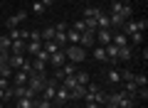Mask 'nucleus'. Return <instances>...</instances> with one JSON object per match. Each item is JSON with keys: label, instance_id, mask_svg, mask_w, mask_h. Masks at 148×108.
<instances>
[{"label": "nucleus", "instance_id": "obj_22", "mask_svg": "<svg viewBox=\"0 0 148 108\" xmlns=\"http://www.w3.org/2000/svg\"><path fill=\"white\" fill-rule=\"evenodd\" d=\"M91 57H94V59H99V62H109V57H106L104 47H96V49L91 52Z\"/></svg>", "mask_w": 148, "mask_h": 108}, {"label": "nucleus", "instance_id": "obj_5", "mask_svg": "<svg viewBox=\"0 0 148 108\" xmlns=\"http://www.w3.org/2000/svg\"><path fill=\"white\" fill-rule=\"evenodd\" d=\"M94 44H96V37H94V32L84 30V32H82V37H79V47L89 49V47H94Z\"/></svg>", "mask_w": 148, "mask_h": 108}, {"label": "nucleus", "instance_id": "obj_17", "mask_svg": "<svg viewBox=\"0 0 148 108\" xmlns=\"http://www.w3.org/2000/svg\"><path fill=\"white\" fill-rule=\"evenodd\" d=\"M79 37H82V32H77L74 27L67 30V44H79Z\"/></svg>", "mask_w": 148, "mask_h": 108}, {"label": "nucleus", "instance_id": "obj_42", "mask_svg": "<svg viewBox=\"0 0 148 108\" xmlns=\"http://www.w3.org/2000/svg\"><path fill=\"white\" fill-rule=\"evenodd\" d=\"M0 101H5V88H0Z\"/></svg>", "mask_w": 148, "mask_h": 108}, {"label": "nucleus", "instance_id": "obj_44", "mask_svg": "<svg viewBox=\"0 0 148 108\" xmlns=\"http://www.w3.org/2000/svg\"><path fill=\"white\" fill-rule=\"evenodd\" d=\"M54 3H57V0H54Z\"/></svg>", "mask_w": 148, "mask_h": 108}, {"label": "nucleus", "instance_id": "obj_40", "mask_svg": "<svg viewBox=\"0 0 148 108\" xmlns=\"http://www.w3.org/2000/svg\"><path fill=\"white\" fill-rule=\"evenodd\" d=\"M0 88H8V79L5 76H0Z\"/></svg>", "mask_w": 148, "mask_h": 108}, {"label": "nucleus", "instance_id": "obj_25", "mask_svg": "<svg viewBox=\"0 0 148 108\" xmlns=\"http://www.w3.org/2000/svg\"><path fill=\"white\" fill-rule=\"evenodd\" d=\"M42 32V42H52L54 39V27H45V30H40Z\"/></svg>", "mask_w": 148, "mask_h": 108}, {"label": "nucleus", "instance_id": "obj_4", "mask_svg": "<svg viewBox=\"0 0 148 108\" xmlns=\"http://www.w3.org/2000/svg\"><path fill=\"white\" fill-rule=\"evenodd\" d=\"M25 17H27V12H25V10L15 12L12 17H8V20H5V27H8V30H15V27H20V22H25Z\"/></svg>", "mask_w": 148, "mask_h": 108}, {"label": "nucleus", "instance_id": "obj_39", "mask_svg": "<svg viewBox=\"0 0 148 108\" xmlns=\"http://www.w3.org/2000/svg\"><path fill=\"white\" fill-rule=\"evenodd\" d=\"M54 30H57V32H67V30H69V27H67V25H64V22H57V25H54Z\"/></svg>", "mask_w": 148, "mask_h": 108}, {"label": "nucleus", "instance_id": "obj_26", "mask_svg": "<svg viewBox=\"0 0 148 108\" xmlns=\"http://www.w3.org/2000/svg\"><path fill=\"white\" fill-rule=\"evenodd\" d=\"M10 44H12V39L8 35H0V49L3 52H10Z\"/></svg>", "mask_w": 148, "mask_h": 108}, {"label": "nucleus", "instance_id": "obj_24", "mask_svg": "<svg viewBox=\"0 0 148 108\" xmlns=\"http://www.w3.org/2000/svg\"><path fill=\"white\" fill-rule=\"evenodd\" d=\"M15 108H35V98H17Z\"/></svg>", "mask_w": 148, "mask_h": 108}, {"label": "nucleus", "instance_id": "obj_19", "mask_svg": "<svg viewBox=\"0 0 148 108\" xmlns=\"http://www.w3.org/2000/svg\"><path fill=\"white\" fill-rule=\"evenodd\" d=\"M74 79H77V84H79V86H86V84L91 81L86 71H77V74H74Z\"/></svg>", "mask_w": 148, "mask_h": 108}, {"label": "nucleus", "instance_id": "obj_30", "mask_svg": "<svg viewBox=\"0 0 148 108\" xmlns=\"http://www.w3.org/2000/svg\"><path fill=\"white\" fill-rule=\"evenodd\" d=\"M62 86H67L69 91H72V88L77 86V79H74V76H64V79H62Z\"/></svg>", "mask_w": 148, "mask_h": 108}, {"label": "nucleus", "instance_id": "obj_9", "mask_svg": "<svg viewBox=\"0 0 148 108\" xmlns=\"http://www.w3.org/2000/svg\"><path fill=\"white\" fill-rule=\"evenodd\" d=\"M119 59H121V62H131V59H133V49H131V44L119 47Z\"/></svg>", "mask_w": 148, "mask_h": 108}, {"label": "nucleus", "instance_id": "obj_12", "mask_svg": "<svg viewBox=\"0 0 148 108\" xmlns=\"http://www.w3.org/2000/svg\"><path fill=\"white\" fill-rule=\"evenodd\" d=\"M104 52H106V57H109V62H111V64H114V62H119V47L106 44V47H104Z\"/></svg>", "mask_w": 148, "mask_h": 108}, {"label": "nucleus", "instance_id": "obj_21", "mask_svg": "<svg viewBox=\"0 0 148 108\" xmlns=\"http://www.w3.org/2000/svg\"><path fill=\"white\" fill-rule=\"evenodd\" d=\"M12 79H15V86H27V74H25V71L12 74Z\"/></svg>", "mask_w": 148, "mask_h": 108}, {"label": "nucleus", "instance_id": "obj_34", "mask_svg": "<svg viewBox=\"0 0 148 108\" xmlns=\"http://www.w3.org/2000/svg\"><path fill=\"white\" fill-rule=\"evenodd\" d=\"M136 27H138V32H146L148 30V20L143 17V20H136Z\"/></svg>", "mask_w": 148, "mask_h": 108}, {"label": "nucleus", "instance_id": "obj_6", "mask_svg": "<svg viewBox=\"0 0 148 108\" xmlns=\"http://www.w3.org/2000/svg\"><path fill=\"white\" fill-rule=\"evenodd\" d=\"M96 42H99L101 47H106V44H111V37H114V32L111 30H96Z\"/></svg>", "mask_w": 148, "mask_h": 108}, {"label": "nucleus", "instance_id": "obj_20", "mask_svg": "<svg viewBox=\"0 0 148 108\" xmlns=\"http://www.w3.org/2000/svg\"><path fill=\"white\" fill-rule=\"evenodd\" d=\"M99 7H84V20H96L99 17Z\"/></svg>", "mask_w": 148, "mask_h": 108}, {"label": "nucleus", "instance_id": "obj_10", "mask_svg": "<svg viewBox=\"0 0 148 108\" xmlns=\"http://www.w3.org/2000/svg\"><path fill=\"white\" fill-rule=\"evenodd\" d=\"M64 59H67V57H64V52H62V49L54 52V54H49V64H52V67H57V69L64 64Z\"/></svg>", "mask_w": 148, "mask_h": 108}, {"label": "nucleus", "instance_id": "obj_3", "mask_svg": "<svg viewBox=\"0 0 148 108\" xmlns=\"http://www.w3.org/2000/svg\"><path fill=\"white\" fill-rule=\"evenodd\" d=\"M57 86H59L57 79H49L47 86L42 88V98H47V101H54V96H57Z\"/></svg>", "mask_w": 148, "mask_h": 108}, {"label": "nucleus", "instance_id": "obj_29", "mask_svg": "<svg viewBox=\"0 0 148 108\" xmlns=\"http://www.w3.org/2000/svg\"><path fill=\"white\" fill-rule=\"evenodd\" d=\"M133 79H136V71H131V69H123L121 71V84L123 81H133Z\"/></svg>", "mask_w": 148, "mask_h": 108}, {"label": "nucleus", "instance_id": "obj_35", "mask_svg": "<svg viewBox=\"0 0 148 108\" xmlns=\"http://www.w3.org/2000/svg\"><path fill=\"white\" fill-rule=\"evenodd\" d=\"M32 10H35V12H37V15H42V12H45V10H47V7H45V5H42V3H40V0H35V5H32Z\"/></svg>", "mask_w": 148, "mask_h": 108}, {"label": "nucleus", "instance_id": "obj_23", "mask_svg": "<svg viewBox=\"0 0 148 108\" xmlns=\"http://www.w3.org/2000/svg\"><path fill=\"white\" fill-rule=\"evenodd\" d=\"M52 42H57L59 47H67V32H57L54 30V39Z\"/></svg>", "mask_w": 148, "mask_h": 108}, {"label": "nucleus", "instance_id": "obj_32", "mask_svg": "<svg viewBox=\"0 0 148 108\" xmlns=\"http://www.w3.org/2000/svg\"><path fill=\"white\" fill-rule=\"evenodd\" d=\"M35 57H37V59H40V62H45V64H47V62H49V54H47V52H45V47H42V49H40V52H37Z\"/></svg>", "mask_w": 148, "mask_h": 108}, {"label": "nucleus", "instance_id": "obj_33", "mask_svg": "<svg viewBox=\"0 0 148 108\" xmlns=\"http://www.w3.org/2000/svg\"><path fill=\"white\" fill-rule=\"evenodd\" d=\"M0 74H3V76H5V79H10L12 74H15V71H12V69L8 67V64H3V67H0Z\"/></svg>", "mask_w": 148, "mask_h": 108}, {"label": "nucleus", "instance_id": "obj_28", "mask_svg": "<svg viewBox=\"0 0 148 108\" xmlns=\"http://www.w3.org/2000/svg\"><path fill=\"white\" fill-rule=\"evenodd\" d=\"M62 49V47L57 44V42H45V52H47V54H54V52H59Z\"/></svg>", "mask_w": 148, "mask_h": 108}, {"label": "nucleus", "instance_id": "obj_36", "mask_svg": "<svg viewBox=\"0 0 148 108\" xmlns=\"http://www.w3.org/2000/svg\"><path fill=\"white\" fill-rule=\"evenodd\" d=\"M123 10V3L121 0H114V3H111V12H121Z\"/></svg>", "mask_w": 148, "mask_h": 108}, {"label": "nucleus", "instance_id": "obj_13", "mask_svg": "<svg viewBox=\"0 0 148 108\" xmlns=\"http://www.w3.org/2000/svg\"><path fill=\"white\" fill-rule=\"evenodd\" d=\"M106 81L114 84V86L121 84V71H119V69H109V71H106Z\"/></svg>", "mask_w": 148, "mask_h": 108}, {"label": "nucleus", "instance_id": "obj_14", "mask_svg": "<svg viewBox=\"0 0 148 108\" xmlns=\"http://www.w3.org/2000/svg\"><path fill=\"white\" fill-rule=\"evenodd\" d=\"M111 44H114V47H126L128 44V37L123 35V32H116V35L111 37Z\"/></svg>", "mask_w": 148, "mask_h": 108}, {"label": "nucleus", "instance_id": "obj_8", "mask_svg": "<svg viewBox=\"0 0 148 108\" xmlns=\"http://www.w3.org/2000/svg\"><path fill=\"white\" fill-rule=\"evenodd\" d=\"M22 64H25V57H22V54H10V57H8V67H10L12 71L20 69Z\"/></svg>", "mask_w": 148, "mask_h": 108}, {"label": "nucleus", "instance_id": "obj_38", "mask_svg": "<svg viewBox=\"0 0 148 108\" xmlns=\"http://www.w3.org/2000/svg\"><path fill=\"white\" fill-rule=\"evenodd\" d=\"M8 57H10V52H3V49H0V67L8 64Z\"/></svg>", "mask_w": 148, "mask_h": 108}, {"label": "nucleus", "instance_id": "obj_41", "mask_svg": "<svg viewBox=\"0 0 148 108\" xmlns=\"http://www.w3.org/2000/svg\"><path fill=\"white\" fill-rule=\"evenodd\" d=\"M86 108H101L99 103H94V101H86Z\"/></svg>", "mask_w": 148, "mask_h": 108}, {"label": "nucleus", "instance_id": "obj_7", "mask_svg": "<svg viewBox=\"0 0 148 108\" xmlns=\"http://www.w3.org/2000/svg\"><path fill=\"white\" fill-rule=\"evenodd\" d=\"M109 20H111V27H114V30H121V25L128 20V17H123L121 12H109Z\"/></svg>", "mask_w": 148, "mask_h": 108}, {"label": "nucleus", "instance_id": "obj_43", "mask_svg": "<svg viewBox=\"0 0 148 108\" xmlns=\"http://www.w3.org/2000/svg\"><path fill=\"white\" fill-rule=\"evenodd\" d=\"M0 108H5V106H3V103H0Z\"/></svg>", "mask_w": 148, "mask_h": 108}, {"label": "nucleus", "instance_id": "obj_2", "mask_svg": "<svg viewBox=\"0 0 148 108\" xmlns=\"http://www.w3.org/2000/svg\"><path fill=\"white\" fill-rule=\"evenodd\" d=\"M47 81L49 79L45 76V74H30V76H27V86H30L35 93H42V88L47 86Z\"/></svg>", "mask_w": 148, "mask_h": 108}, {"label": "nucleus", "instance_id": "obj_18", "mask_svg": "<svg viewBox=\"0 0 148 108\" xmlns=\"http://www.w3.org/2000/svg\"><path fill=\"white\" fill-rule=\"evenodd\" d=\"M84 93H86V86H79V84H77V86L69 91V98H84Z\"/></svg>", "mask_w": 148, "mask_h": 108}, {"label": "nucleus", "instance_id": "obj_1", "mask_svg": "<svg viewBox=\"0 0 148 108\" xmlns=\"http://www.w3.org/2000/svg\"><path fill=\"white\" fill-rule=\"evenodd\" d=\"M62 52H64V57L69 59V62H74V64H82V62H86V49L84 47H79V44H67V47H62Z\"/></svg>", "mask_w": 148, "mask_h": 108}, {"label": "nucleus", "instance_id": "obj_16", "mask_svg": "<svg viewBox=\"0 0 148 108\" xmlns=\"http://www.w3.org/2000/svg\"><path fill=\"white\" fill-rule=\"evenodd\" d=\"M22 52H25V39H12L10 54H22Z\"/></svg>", "mask_w": 148, "mask_h": 108}, {"label": "nucleus", "instance_id": "obj_31", "mask_svg": "<svg viewBox=\"0 0 148 108\" xmlns=\"http://www.w3.org/2000/svg\"><path fill=\"white\" fill-rule=\"evenodd\" d=\"M133 84H136V86H148V79H146V74H136Z\"/></svg>", "mask_w": 148, "mask_h": 108}, {"label": "nucleus", "instance_id": "obj_27", "mask_svg": "<svg viewBox=\"0 0 148 108\" xmlns=\"http://www.w3.org/2000/svg\"><path fill=\"white\" fill-rule=\"evenodd\" d=\"M27 42H42V32L40 30H30L27 32Z\"/></svg>", "mask_w": 148, "mask_h": 108}, {"label": "nucleus", "instance_id": "obj_37", "mask_svg": "<svg viewBox=\"0 0 148 108\" xmlns=\"http://www.w3.org/2000/svg\"><path fill=\"white\" fill-rule=\"evenodd\" d=\"M74 30H77V32H84V30H86L84 20H77V22H74Z\"/></svg>", "mask_w": 148, "mask_h": 108}, {"label": "nucleus", "instance_id": "obj_15", "mask_svg": "<svg viewBox=\"0 0 148 108\" xmlns=\"http://www.w3.org/2000/svg\"><path fill=\"white\" fill-rule=\"evenodd\" d=\"M42 47H45V42H25V52L27 54H37Z\"/></svg>", "mask_w": 148, "mask_h": 108}, {"label": "nucleus", "instance_id": "obj_11", "mask_svg": "<svg viewBox=\"0 0 148 108\" xmlns=\"http://www.w3.org/2000/svg\"><path fill=\"white\" fill-rule=\"evenodd\" d=\"M96 27L99 30H111V20L106 12H99V17H96Z\"/></svg>", "mask_w": 148, "mask_h": 108}]
</instances>
